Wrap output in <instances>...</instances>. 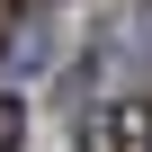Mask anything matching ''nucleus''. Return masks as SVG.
I'll return each instance as SVG.
<instances>
[{"label": "nucleus", "instance_id": "nucleus-1", "mask_svg": "<svg viewBox=\"0 0 152 152\" xmlns=\"http://www.w3.org/2000/svg\"><path fill=\"white\" fill-rule=\"evenodd\" d=\"M81 143H90V152H152V107H143V99H125V107H107Z\"/></svg>", "mask_w": 152, "mask_h": 152}, {"label": "nucleus", "instance_id": "nucleus-2", "mask_svg": "<svg viewBox=\"0 0 152 152\" xmlns=\"http://www.w3.org/2000/svg\"><path fill=\"white\" fill-rule=\"evenodd\" d=\"M18 143H27V107H18V99H0V152H18Z\"/></svg>", "mask_w": 152, "mask_h": 152}, {"label": "nucleus", "instance_id": "nucleus-3", "mask_svg": "<svg viewBox=\"0 0 152 152\" xmlns=\"http://www.w3.org/2000/svg\"><path fill=\"white\" fill-rule=\"evenodd\" d=\"M18 18H27V0H0V54H9V36H18Z\"/></svg>", "mask_w": 152, "mask_h": 152}]
</instances>
